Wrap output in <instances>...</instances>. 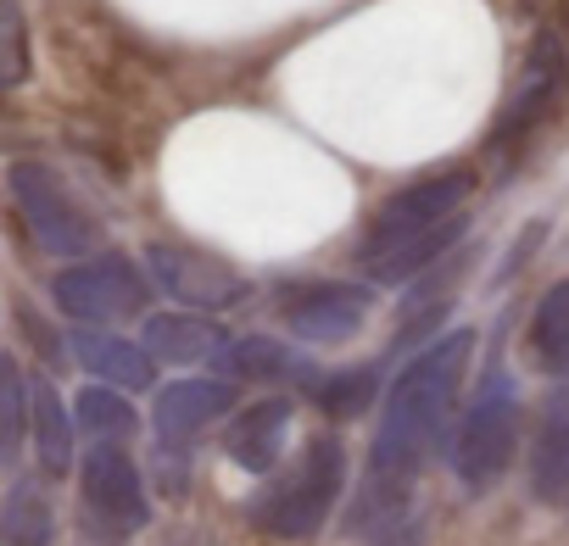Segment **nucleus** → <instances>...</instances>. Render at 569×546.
<instances>
[{
  "mask_svg": "<svg viewBox=\"0 0 569 546\" xmlns=\"http://www.w3.org/2000/svg\"><path fill=\"white\" fill-rule=\"evenodd\" d=\"M475 335L452 330L436 346H425L386 391V413L369 446V491H363V518L380 507H402V496L413 491V479L425 474V463L441 446L447 413L463 391V368H469Z\"/></svg>",
  "mask_w": 569,
  "mask_h": 546,
  "instance_id": "f257e3e1",
  "label": "nucleus"
},
{
  "mask_svg": "<svg viewBox=\"0 0 569 546\" xmlns=\"http://www.w3.org/2000/svg\"><path fill=\"white\" fill-rule=\"evenodd\" d=\"M469 190H475V179H469L463 168L430 173V179L397 190V195L375 212V223H369V234H363V251H358L363 267L375 273V280L391 285V280H408V273H419L425 262H436V256L469 229V218H463Z\"/></svg>",
  "mask_w": 569,
  "mask_h": 546,
  "instance_id": "f03ea898",
  "label": "nucleus"
},
{
  "mask_svg": "<svg viewBox=\"0 0 569 546\" xmlns=\"http://www.w3.org/2000/svg\"><path fill=\"white\" fill-rule=\"evenodd\" d=\"M341 485H347V446H341L336 435H319V441L297 457L291 474L251 496V524L268 529V535H291V540H297V535H313V529L330 518Z\"/></svg>",
  "mask_w": 569,
  "mask_h": 546,
  "instance_id": "7ed1b4c3",
  "label": "nucleus"
},
{
  "mask_svg": "<svg viewBox=\"0 0 569 546\" xmlns=\"http://www.w3.org/2000/svg\"><path fill=\"white\" fill-rule=\"evenodd\" d=\"M563 101H569V46H563L558 29H541L525 68H519V84H513V95H508V107H502V118L486 140V151L497 162H513L536 140V129H547L558 118Z\"/></svg>",
  "mask_w": 569,
  "mask_h": 546,
  "instance_id": "20e7f679",
  "label": "nucleus"
},
{
  "mask_svg": "<svg viewBox=\"0 0 569 546\" xmlns=\"http://www.w3.org/2000/svg\"><path fill=\"white\" fill-rule=\"evenodd\" d=\"M513 446H519V391H513L508 368H491L486 385H480V396L469 402L458 435H452L447 463H452V474L469 491H486V485L502 479Z\"/></svg>",
  "mask_w": 569,
  "mask_h": 546,
  "instance_id": "39448f33",
  "label": "nucleus"
},
{
  "mask_svg": "<svg viewBox=\"0 0 569 546\" xmlns=\"http://www.w3.org/2000/svg\"><path fill=\"white\" fill-rule=\"evenodd\" d=\"M12 201L51 256H84L101 234L96 218L79 212V201L62 190V179L46 162H12Z\"/></svg>",
  "mask_w": 569,
  "mask_h": 546,
  "instance_id": "423d86ee",
  "label": "nucleus"
},
{
  "mask_svg": "<svg viewBox=\"0 0 569 546\" xmlns=\"http://www.w3.org/2000/svg\"><path fill=\"white\" fill-rule=\"evenodd\" d=\"M51 296L79 324H112V318L146 307V285H140L134 262H123V256H90L79 267H62L51 280Z\"/></svg>",
  "mask_w": 569,
  "mask_h": 546,
  "instance_id": "0eeeda50",
  "label": "nucleus"
},
{
  "mask_svg": "<svg viewBox=\"0 0 569 546\" xmlns=\"http://www.w3.org/2000/svg\"><path fill=\"white\" fill-rule=\"evenodd\" d=\"M84 507L118 529V535H134L151 524V502H146V479L134 468V457L118 452V441H101L90 457H84Z\"/></svg>",
  "mask_w": 569,
  "mask_h": 546,
  "instance_id": "6e6552de",
  "label": "nucleus"
},
{
  "mask_svg": "<svg viewBox=\"0 0 569 546\" xmlns=\"http://www.w3.org/2000/svg\"><path fill=\"white\" fill-rule=\"evenodd\" d=\"M151 273L162 280V291H168L173 302H184V307L218 313V307L246 302V280H240V273H234L229 262H218V256H201V251L151 245Z\"/></svg>",
  "mask_w": 569,
  "mask_h": 546,
  "instance_id": "1a4fd4ad",
  "label": "nucleus"
},
{
  "mask_svg": "<svg viewBox=\"0 0 569 546\" xmlns=\"http://www.w3.org/2000/svg\"><path fill=\"white\" fill-rule=\"evenodd\" d=\"M284 318H291V330L313 346H341L363 330L369 318V291L363 285H308V291H291V302H284Z\"/></svg>",
  "mask_w": 569,
  "mask_h": 546,
  "instance_id": "9d476101",
  "label": "nucleus"
},
{
  "mask_svg": "<svg viewBox=\"0 0 569 546\" xmlns=\"http://www.w3.org/2000/svg\"><path fill=\"white\" fill-rule=\"evenodd\" d=\"M291 396H262L257 407H246L229 435H223V452L229 463H240L246 474H273L279 452H284V435H291Z\"/></svg>",
  "mask_w": 569,
  "mask_h": 546,
  "instance_id": "9b49d317",
  "label": "nucleus"
},
{
  "mask_svg": "<svg viewBox=\"0 0 569 546\" xmlns=\"http://www.w3.org/2000/svg\"><path fill=\"white\" fill-rule=\"evenodd\" d=\"M530 491L547 507H569V385L541 402L536 446H530Z\"/></svg>",
  "mask_w": 569,
  "mask_h": 546,
  "instance_id": "f8f14e48",
  "label": "nucleus"
},
{
  "mask_svg": "<svg viewBox=\"0 0 569 546\" xmlns=\"http://www.w3.org/2000/svg\"><path fill=\"white\" fill-rule=\"evenodd\" d=\"M234 402V391L223 380H179L168 391H157V429L162 441H190L196 429H207L212 418H223Z\"/></svg>",
  "mask_w": 569,
  "mask_h": 546,
  "instance_id": "ddd939ff",
  "label": "nucleus"
},
{
  "mask_svg": "<svg viewBox=\"0 0 569 546\" xmlns=\"http://www.w3.org/2000/svg\"><path fill=\"white\" fill-rule=\"evenodd\" d=\"M79 363L96 380H112V385H129V391H151V380H157V357H151L146 341L134 346V341H118L96 324L79 330Z\"/></svg>",
  "mask_w": 569,
  "mask_h": 546,
  "instance_id": "4468645a",
  "label": "nucleus"
},
{
  "mask_svg": "<svg viewBox=\"0 0 569 546\" xmlns=\"http://www.w3.org/2000/svg\"><path fill=\"white\" fill-rule=\"evenodd\" d=\"M140 341L151 346V357H168V363H201V357H218L229 346L218 324L190 318V313H157V318H146V335Z\"/></svg>",
  "mask_w": 569,
  "mask_h": 546,
  "instance_id": "2eb2a0df",
  "label": "nucleus"
},
{
  "mask_svg": "<svg viewBox=\"0 0 569 546\" xmlns=\"http://www.w3.org/2000/svg\"><path fill=\"white\" fill-rule=\"evenodd\" d=\"M530 363L547 374H569V280H558L530 318Z\"/></svg>",
  "mask_w": 569,
  "mask_h": 546,
  "instance_id": "dca6fc26",
  "label": "nucleus"
},
{
  "mask_svg": "<svg viewBox=\"0 0 569 546\" xmlns=\"http://www.w3.org/2000/svg\"><path fill=\"white\" fill-rule=\"evenodd\" d=\"M34 446H40V468L51 479L73 468V424H68V407L51 385L34 391Z\"/></svg>",
  "mask_w": 569,
  "mask_h": 546,
  "instance_id": "f3484780",
  "label": "nucleus"
},
{
  "mask_svg": "<svg viewBox=\"0 0 569 546\" xmlns=\"http://www.w3.org/2000/svg\"><path fill=\"white\" fill-rule=\"evenodd\" d=\"M0 535H7V546H51V507L40 496L34 479H12L7 491V513H0Z\"/></svg>",
  "mask_w": 569,
  "mask_h": 546,
  "instance_id": "a211bd4d",
  "label": "nucleus"
},
{
  "mask_svg": "<svg viewBox=\"0 0 569 546\" xmlns=\"http://www.w3.org/2000/svg\"><path fill=\"white\" fill-rule=\"evenodd\" d=\"M218 363L234 374V380H291V374H302V357L291 352V346H279V341H229L223 352H218Z\"/></svg>",
  "mask_w": 569,
  "mask_h": 546,
  "instance_id": "6ab92c4d",
  "label": "nucleus"
},
{
  "mask_svg": "<svg viewBox=\"0 0 569 546\" xmlns=\"http://www.w3.org/2000/svg\"><path fill=\"white\" fill-rule=\"evenodd\" d=\"M79 424H84V435H96V441H123V435L140 429L134 402H123V396L112 391V380L79 391Z\"/></svg>",
  "mask_w": 569,
  "mask_h": 546,
  "instance_id": "aec40b11",
  "label": "nucleus"
},
{
  "mask_svg": "<svg viewBox=\"0 0 569 546\" xmlns=\"http://www.w3.org/2000/svg\"><path fill=\"white\" fill-rule=\"evenodd\" d=\"M369 396H375V368L330 374V380L319 385V407H325V413H336V418H352V413H363V407H369Z\"/></svg>",
  "mask_w": 569,
  "mask_h": 546,
  "instance_id": "412c9836",
  "label": "nucleus"
},
{
  "mask_svg": "<svg viewBox=\"0 0 569 546\" xmlns=\"http://www.w3.org/2000/svg\"><path fill=\"white\" fill-rule=\"evenodd\" d=\"M0 380H7V452H18L23 435H29V424H23V402H29V391H23V368L7 357V363H0Z\"/></svg>",
  "mask_w": 569,
  "mask_h": 546,
  "instance_id": "4be33fe9",
  "label": "nucleus"
},
{
  "mask_svg": "<svg viewBox=\"0 0 569 546\" xmlns=\"http://www.w3.org/2000/svg\"><path fill=\"white\" fill-rule=\"evenodd\" d=\"M29 79V29H23V7L7 0V84L18 90Z\"/></svg>",
  "mask_w": 569,
  "mask_h": 546,
  "instance_id": "5701e85b",
  "label": "nucleus"
}]
</instances>
